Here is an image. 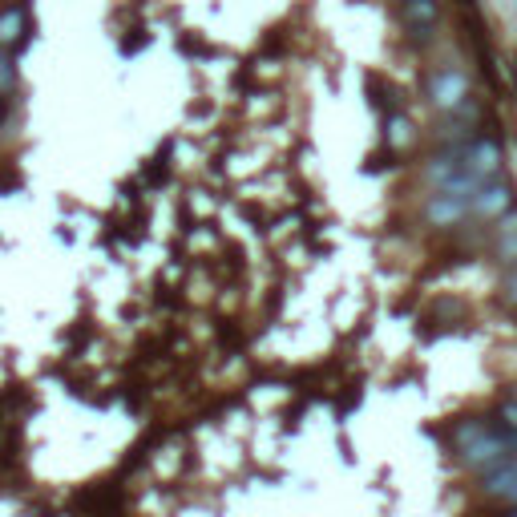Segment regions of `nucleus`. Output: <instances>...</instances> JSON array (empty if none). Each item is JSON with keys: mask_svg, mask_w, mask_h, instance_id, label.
<instances>
[{"mask_svg": "<svg viewBox=\"0 0 517 517\" xmlns=\"http://www.w3.org/2000/svg\"><path fill=\"white\" fill-rule=\"evenodd\" d=\"M509 206H513V186L493 182V178L469 198V211H477V215H501V211H509Z\"/></svg>", "mask_w": 517, "mask_h": 517, "instance_id": "4", "label": "nucleus"}, {"mask_svg": "<svg viewBox=\"0 0 517 517\" xmlns=\"http://www.w3.org/2000/svg\"><path fill=\"white\" fill-rule=\"evenodd\" d=\"M465 166L489 182V178L497 174V166H501V146H497L493 138H477V142H469V146H465Z\"/></svg>", "mask_w": 517, "mask_h": 517, "instance_id": "5", "label": "nucleus"}, {"mask_svg": "<svg viewBox=\"0 0 517 517\" xmlns=\"http://www.w3.org/2000/svg\"><path fill=\"white\" fill-rule=\"evenodd\" d=\"M505 299H509V303H517V263H513L509 279H505Z\"/></svg>", "mask_w": 517, "mask_h": 517, "instance_id": "11", "label": "nucleus"}, {"mask_svg": "<svg viewBox=\"0 0 517 517\" xmlns=\"http://www.w3.org/2000/svg\"><path fill=\"white\" fill-rule=\"evenodd\" d=\"M130 33H134V37H126V41H122V53H126V57H130V53H138L142 45H150V33H146V29H130Z\"/></svg>", "mask_w": 517, "mask_h": 517, "instance_id": "10", "label": "nucleus"}, {"mask_svg": "<svg viewBox=\"0 0 517 517\" xmlns=\"http://www.w3.org/2000/svg\"><path fill=\"white\" fill-rule=\"evenodd\" d=\"M501 231H505V239H501L497 255H501L505 263H517V223H509V227H501Z\"/></svg>", "mask_w": 517, "mask_h": 517, "instance_id": "9", "label": "nucleus"}, {"mask_svg": "<svg viewBox=\"0 0 517 517\" xmlns=\"http://www.w3.org/2000/svg\"><path fill=\"white\" fill-rule=\"evenodd\" d=\"M461 215H469V198L449 194V190H441V194L429 202V211H425V219L437 223V227H449V223H457Z\"/></svg>", "mask_w": 517, "mask_h": 517, "instance_id": "6", "label": "nucleus"}, {"mask_svg": "<svg viewBox=\"0 0 517 517\" xmlns=\"http://www.w3.org/2000/svg\"><path fill=\"white\" fill-rule=\"evenodd\" d=\"M429 101H433L437 110H445V114L461 110L465 101H469V77L461 69H437L429 77Z\"/></svg>", "mask_w": 517, "mask_h": 517, "instance_id": "2", "label": "nucleus"}, {"mask_svg": "<svg viewBox=\"0 0 517 517\" xmlns=\"http://www.w3.org/2000/svg\"><path fill=\"white\" fill-rule=\"evenodd\" d=\"M400 17H404V33L412 37V45H429L437 37V29H441L437 0H404Z\"/></svg>", "mask_w": 517, "mask_h": 517, "instance_id": "1", "label": "nucleus"}, {"mask_svg": "<svg viewBox=\"0 0 517 517\" xmlns=\"http://www.w3.org/2000/svg\"><path fill=\"white\" fill-rule=\"evenodd\" d=\"M17 85V61L9 49H0V93H9Z\"/></svg>", "mask_w": 517, "mask_h": 517, "instance_id": "8", "label": "nucleus"}, {"mask_svg": "<svg viewBox=\"0 0 517 517\" xmlns=\"http://www.w3.org/2000/svg\"><path fill=\"white\" fill-rule=\"evenodd\" d=\"M384 130H388V146H408V142H412V122L400 118V114H392V118L384 122Z\"/></svg>", "mask_w": 517, "mask_h": 517, "instance_id": "7", "label": "nucleus"}, {"mask_svg": "<svg viewBox=\"0 0 517 517\" xmlns=\"http://www.w3.org/2000/svg\"><path fill=\"white\" fill-rule=\"evenodd\" d=\"M33 33V21H29V9L25 5H9L5 13H0V49H21Z\"/></svg>", "mask_w": 517, "mask_h": 517, "instance_id": "3", "label": "nucleus"}]
</instances>
